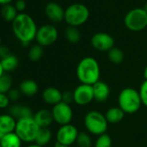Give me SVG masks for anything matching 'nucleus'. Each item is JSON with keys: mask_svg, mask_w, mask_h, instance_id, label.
<instances>
[{"mask_svg": "<svg viewBox=\"0 0 147 147\" xmlns=\"http://www.w3.org/2000/svg\"><path fill=\"white\" fill-rule=\"evenodd\" d=\"M51 139H52V132L49 130V128H40L37 136L36 138L35 143L44 147L51 141Z\"/></svg>", "mask_w": 147, "mask_h": 147, "instance_id": "23", "label": "nucleus"}, {"mask_svg": "<svg viewBox=\"0 0 147 147\" xmlns=\"http://www.w3.org/2000/svg\"><path fill=\"white\" fill-rule=\"evenodd\" d=\"M22 143L23 141L15 132L5 134L0 138L2 147H22Z\"/></svg>", "mask_w": 147, "mask_h": 147, "instance_id": "20", "label": "nucleus"}, {"mask_svg": "<svg viewBox=\"0 0 147 147\" xmlns=\"http://www.w3.org/2000/svg\"><path fill=\"white\" fill-rule=\"evenodd\" d=\"M0 46H1V36H0Z\"/></svg>", "mask_w": 147, "mask_h": 147, "instance_id": "43", "label": "nucleus"}, {"mask_svg": "<svg viewBox=\"0 0 147 147\" xmlns=\"http://www.w3.org/2000/svg\"><path fill=\"white\" fill-rule=\"evenodd\" d=\"M94 100L93 86L81 84L74 90V102L78 106H87Z\"/></svg>", "mask_w": 147, "mask_h": 147, "instance_id": "11", "label": "nucleus"}, {"mask_svg": "<svg viewBox=\"0 0 147 147\" xmlns=\"http://www.w3.org/2000/svg\"><path fill=\"white\" fill-rule=\"evenodd\" d=\"M125 27L131 31H140L147 26V12L142 8L130 11L125 17Z\"/></svg>", "mask_w": 147, "mask_h": 147, "instance_id": "7", "label": "nucleus"}, {"mask_svg": "<svg viewBox=\"0 0 147 147\" xmlns=\"http://www.w3.org/2000/svg\"><path fill=\"white\" fill-rule=\"evenodd\" d=\"M11 100L9 99L7 94H2L0 93V109L7 108L10 106Z\"/></svg>", "mask_w": 147, "mask_h": 147, "instance_id": "33", "label": "nucleus"}, {"mask_svg": "<svg viewBox=\"0 0 147 147\" xmlns=\"http://www.w3.org/2000/svg\"><path fill=\"white\" fill-rule=\"evenodd\" d=\"M61 94L58 88L54 87H49L42 91V98L43 101L50 106H55L60 102H61Z\"/></svg>", "mask_w": 147, "mask_h": 147, "instance_id": "16", "label": "nucleus"}, {"mask_svg": "<svg viewBox=\"0 0 147 147\" xmlns=\"http://www.w3.org/2000/svg\"><path fill=\"white\" fill-rule=\"evenodd\" d=\"M26 147H43V146H41V145L36 144V143H32V144H30L29 145H27Z\"/></svg>", "mask_w": 147, "mask_h": 147, "instance_id": "39", "label": "nucleus"}, {"mask_svg": "<svg viewBox=\"0 0 147 147\" xmlns=\"http://www.w3.org/2000/svg\"><path fill=\"white\" fill-rule=\"evenodd\" d=\"M5 74V71H4V68L2 67V64H1V61H0V77H1L3 75Z\"/></svg>", "mask_w": 147, "mask_h": 147, "instance_id": "40", "label": "nucleus"}, {"mask_svg": "<svg viewBox=\"0 0 147 147\" xmlns=\"http://www.w3.org/2000/svg\"><path fill=\"white\" fill-rule=\"evenodd\" d=\"M92 46L98 51H109L114 46V40L109 34L100 32L94 34L91 38Z\"/></svg>", "mask_w": 147, "mask_h": 147, "instance_id": "12", "label": "nucleus"}, {"mask_svg": "<svg viewBox=\"0 0 147 147\" xmlns=\"http://www.w3.org/2000/svg\"><path fill=\"white\" fill-rule=\"evenodd\" d=\"M0 147H2V146H1V144H0Z\"/></svg>", "mask_w": 147, "mask_h": 147, "instance_id": "44", "label": "nucleus"}, {"mask_svg": "<svg viewBox=\"0 0 147 147\" xmlns=\"http://www.w3.org/2000/svg\"><path fill=\"white\" fill-rule=\"evenodd\" d=\"M11 2H12V0H0V5L5 6L6 5H10Z\"/></svg>", "mask_w": 147, "mask_h": 147, "instance_id": "37", "label": "nucleus"}, {"mask_svg": "<svg viewBox=\"0 0 147 147\" xmlns=\"http://www.w3.org/2000/svg\"><path fill=\"white\" fill-rule=\"evenodd\" d=\"M40 128H49L54 122L52 112L48 109H40L33 116Z\"/></svg>", "mask_w": 147, "mask_h": 147, "instance_id": "17", "label": "nucleus"}, {"mask_svg": "<svg viewBox=\"0 0 147 147\" xmlns=\"http://www.w3.org/2000/svg\"><path fill=\"white\" fill-rule=\"evenodd\" d=\"M65 36H66V39L71 43L79 42L82 37L79 30L76 27H73V26H68L66 29Z\"/></svg>", "mask_w": 147, "mask_h": 147, "instance_id": "24", "label": "nucleus"}, {"mask_svg": "<svg viewBox=\"0 0 147 147\" xmlns=\"http://www.w3.org/2000/svg\"><path fill=\"white\" fill-rule=\"evenodd\" d=\"M16 124L17 119L10 113L0 114V138L5 134L14 132Z\"/></svg>", "mask_w": 147, "mask_h": 147, "instance_id": "13", "label": "nucleus"}, {"mask_svg": "<svg viewBox=\"0 0 147 147\" xmlns=\"http://www.w3.org/2000/svg\"><path fill=\"white\" fill-rule=\"evenodd\" d=\"M7 95H8L9 99L11 100V101H18L20 99L22 94L19 89L12 88L11 90H10V92L7 94Z\"/></svg>", "mask_w": 147, "mask_h": 147, "instance_id": "34", "label": "nucleus"}, {"mask_svg": "<svg viewBox=\"0 0 147 147\" xmlns=\"http://www.w3.org/2000/svg\"><path fill=\"white\" fill-rule=\"evenodd\" d=\"M18 89L20 90L22 94L30 97V96H34L35 94H37L39 88H38L37 83L35 81L24 80L20 83Z\"/></svg>", "mask_w": 147, "mask_h": 147, "instance_id": "19", "label": "nucleus"}, {"mask_svg": "<svg viewBox=\"0 0 147 147\" xmlns=\"http://www.w3.org/2000/svg\"><path fill=\"white\" fill-rule=\"evenodd\" d=\"M10 54H11L9 50V49L5 46H0V60L6 57L7 55H9Z\"/></svg>", "mask_w": 147, "mask_h": 147, "instance_id": "36", "label": "nucleus"}, {"mask_svg": "<svg viewBox=\"0 0 147 147\" xmlns=\"http://www.w3.org/2000/svg\"><path fill=\"white\" fill-rule=\"evenodd\" d=\"M54 147H70V146L64 145V144H59V143H55V144L54 145Z\"/></svg>", "mask_w": 147, "mask_h": 147, "instance_id": "41", "label": "nucleus"}, {"mask_svg": "<svg viewBox=\"0 0 147 147\" xmlns=\"http://www.w3.org/2000/svg\"><path fill=\"white\" fill-rule=\"evenodd\" d=\"M125 114V113L119 107H114L109 108L107 111L105 116H106V119L108 123L117 124L124 119Z\"/></svg>", "mask_w": 147, "mask_h": 147, "instance_id": "21", "label": "nucleus"}, {"mask_svg": "<svg viewBox=\"0 0 147 147\" xmlns=\"http://www.w3.org/2000/svg\"><path fill=\"white\" fill-rule=\"evenodd\" d=\"M139 94L141 97L142 104L147 107V81H144L139 88Z\"/></svg>", "mask_w": 147, "mask_h": 147, "instance_id": "31", "label": "nucleus"}, {"mask_svg": "<svg viewBox=\"0 0 147 147\" xmlns=\"http://www.w3.org/2000/svg\"><path fill=\"white\" fill-rule=\"evenodd\" d=\"M11 89H12V79L9 75L5 73L0 77V93L8 94Z\"/></svg>", "mask_w": 147, "mask_h": 147, "instance_id": "27", "label": "nucleus"}, {"mask_svg": "<svg viewBox=\"0 0 147 147\" xmlns=\"http://www.w3.org/2000/svg\"><path fill=\"white\" fill-rule=\"evenodd\" d=\"M119 107L125 114H132L137 113L142 104L139 91L132 88H125L122 89L118 97Z\"/></svg>", "mask_w": 147, "mask_h": 147, "instance_id": "3", "label": "nucleus"}, {"mask_svg": "<svg viewBox=\"0 0 147 147\" xmlns=\"http://www.w3.org/2000/svg\"><path fill=\"white\" fill-rule=\"evenodd\" d=\"M84 125L87 131L95 136H100L106 133L108 122L106 116L99 111L93 110L88 112L84 118Z\"/></svg>", "mask_w": 147, "mask_h": 147, "instance_id": "5", "label": "nucleus"}, {"mask_svg": "<svg viewBox=\"0 0 147 147\" xmlns=\"http://www.w3.org/2000/svg\"><path fill=\"white\" fill-rule=\"evenodd\" d=\"M37 27L33 18L26 13H19L12 22V30L16 38L24 45H28L37 33Z\"/></svg>", "mask_w": 147, "mask_h": 147, "instance_id": "1", "label": "nucleus"}, {"mask_svg": "<svg viewBox=\"0 0 147 147\" xmlns=\"http://www.w3.org/2000/svg\"><path fill=\"white\" fill-rule=\"evenodd\" d=\"M0 61H1L5 73L14 71L18 67V64H19L18 58L15 55H12V54H10L6 57L1 59Z\"/></svg>", "mask_w": 147, "mask_h": 147, "instance_id": "22", "label": "nucleus"}, {"mask_svg": "<svg viewBox=\"0 0 147 147\" xmlns=\"http://www.w3.org/2000/svg\"><path fill=\"white\" fill-rule=\"evenodd\" d=\"M58 38V31L55 26L52 25H43L37 30L36 36V40L37 44L42 47H46L52 45L56 42Z\"/></svg>", "mask_w": 147, "mask_h": 147, "instance_id": "10", "label": "nucleus"}, {"mask_svg": "<svg viewBox=\"0 0 147 147\" xmlns=\"http://www.w3.org/2000/svg\"><path fill=\"white\" fill-rule=\"evenodd\" d=\"M43 55V49L41 45L36 44V45H33L28 53V56L29 59L32 61H39L42 56Z\"/></svg>", "mask_w": 147, "mask_h": 147, "instance_id": "29", "label": "nucleus"}, {"mask_svg": "<svg viewBox=\"0 0 147 147\" xmlns=\"http://www.w3.org/2000/svg\"><path fill=\"white\" fill-rule=\"evenodd\" d=\"M94 91V100L97 102H105L110 95V88L109 86L102 82L99 81L93 85Z\"/></svg>", "mask_w": 147, "mask_h": 147, "instance_id": "15", "label": "nucleus"}, {"mask_svg": "<svg viewBox=\"0 0 147 147\" xmlns=\"http://www.w3.org/2000/svg\"><path fill=\"white\" fill-rule=\"evenodd\" d=\"M89 18L88 9L82 4H74L65 11L64 20L69 26L78 27L85 24Z\"/></svg>", "mask_w": 147, "mask_h": 147, "instance_id": "6", "label": "nucleus"}, {"mask_svg": "<svg viewBox=\"0 0 147 147\" xmlns=\"http://www.w3.org/2000/svg\"><path fill=\"white\" fill-rule=\"evenodd\" d=\"M143 76H144V81H147V66L144 67V73H143Z\"/></svg>", "mask_w": 147, "mask_h": 147, "instance_id": "38", "label": "nucleus"}, {"mask_svg": "<svg viewBox=\"0 0 147 147\" xmlns=\"http://www.w3.org/2000/svg\"><path fill=\"white\" fill-rule=\"evenodd\" d=\"M40 127L36 123L33 117L23 118L17 120L15 133L24 143L32 144L35 142Z\"/></svg>", "mask_w": 147, "mask_h": 147, "instance_id": "4", "label": "nucleus"}, {"mask_svg": "<svg viewBox=\"0 0 147 147\" xmlns=\"http://www.w3.org/2000/svg\"><path fill=\"white\" fill-rule=\"evenodd\" d=\"M15 8L18 11H24L26 8V3L24 0H18L15 4Z\"/></svg>", "mask_w": 147, "mask_h": 147, "instance_id": "35", "label": "nucleus"}, {"mask_svg": "<svg viewBox=\"0 0 147 147\" xmlns=\"http://www.w3.org/2000/svg\"><path fill=\"white\" fill-rule=\"evenodd\" d=\"M9 113L17 120L23 118H29L34 116L32 110L29 107L21 104H15L11 106L9 109Z\"/></svg>", "mask_w": 147, "mask_h": 147, "instance_id": "18", "label": "nucleus"}, {"mask_svg": "<svg viewBox=\"0 0 147 147\" xmlns=\"http://www.w3.org/2000/svg\"><path fill=\"white\" fill-rule=\"evenodd\" d=\"M124 57L125 55H124L123 51L119 48L113 47L112 49L108 51V59L113 64L118 65V64L122 63L124 61Z\"/></svg>", "mask_w": 147, "mask_h": 147, "instance_id": "26", "label": "nucleus"}, {"mask_svg": "<svg viewBox=\"0 0 147 147\" xmlns=\"http://www.w3.org/2000/svg\"><path fill=\"white\" fill-rule=\"evenodd\" d=\"M1 13H2V17L4 18V19L8 22H13L18 15V11L16 10L15 6L11 5H6L3 6Z\"/></svg>", "mask_w": 147, "mask_h": 147, "instance_id": "25", "label": "nucleus"}, {"mask_svg": "<svg viewBox=\"0 0 147 147\" xmlns=\"http://www.w3.org/2000/svg\"><path fill=\"white\" fill-rule=\"evenodd\" d=\"M61 101L67 104V105H70L72 102H74V91L66 90V91L62 92Z\"/></svg>", "mask_w": 147, "mask_h": 147, "instance_id": "32", "label": "nucleus"}, {"mask_svg": "<svg viewBox=\"0 0 147 147\" xmlns=\"http://www.w3.org/2000/svg\"><path fill=\"white\" fill-rule=\"evenodd\" d=\"M112 144L113 142L111 137L108 134L104 133L98 136L94 143V147H112Z\"/></svg>", "mask_w": 147, "mask_h": 147, "instance_id": "30", "label": "nucleus"}, {"mask_svg": "<svg viewBox=\"0 0 147 147\" xmlns=\"http://www.w3.org/2000/svg\"><path fill=\"white\" fill-rule=\"evenodd\" d=\"M79 132L77 127L71 123L61 125L56 132V143L70 146L74 143H76Z\"/></svg>", "mask_w": 147, "mask_h": 147, "instance_id": "8", "label": "nucleus"}, {"mask_svg": "<svg viewBox=\"0 0 147 147\" xmlns=\"http://www.w3.org/2000/svg\"><path fill=\"white\" fill-rule=\"evenodd\" d=\"M76 76L82 84L93 86L99 82L100 67L97 60L91 56L82 58L76 67Z\"/></svg>", "mask_w": 147, "mask_h": 147, "instance_id": "2", "label": "nucleus"}, {"mask_svg": "<svg viewBox=\"0 0 147 147\" xmlns=\"http://www.w3.org/2000/svg\"><path fill=\"white\" fill-rule=\"evenodd\" d=\"M54 121L60 125L70 124L73 119V110L70 105L60 102L55 105L51 110Z\"/></svg>", "mask_w": 147, "mask_h": 147, "instance_id": "9", "label": "nucleus"}, {"mask_svg": "<svg viewBox=\"0 0 147 147\" xmlns=\"http://www.w3.org/2000/svg\"><path fill=\"white\" fill-rule=\"evenodd\" d=\"M143 9H144V11H145L147 12V3H146V4L144 5V8H143Z\"/></svg>", "mask_w": 147, "mask_h": 147, "instance_id": "42", "label": "nucleus"}, {"mask_svg": "<svg viewBox=\"0 0 147 147\" xmlns=\"http://www.w3.org/2000/svg\"><path fill=\"white\" fill-rule=\"evenodd\" d=\"M45 13L48 18L55 23L62 21L65 16V11H63V9L60 5L55 2H50L46 5Z\"/></svg>", "mask_w": 147, "mask_h": 147, "instance_id": "14", "label": "nucleus"}, {"mask_svg": "<svg viewBox=\"0 0 147 147\" xmlns=\"http://www.w3.org/2000/svg\"><path fill=\"white\" fill-rule=\"evenodd\" d=\"M76 144L78 147H91L92 138L90 134L86 131H80L76 139Z\"/></svg>", "mask_w": 147, "mask_h": 147, "instance_id": "28", "label": "nucleus"}]
</instances>
